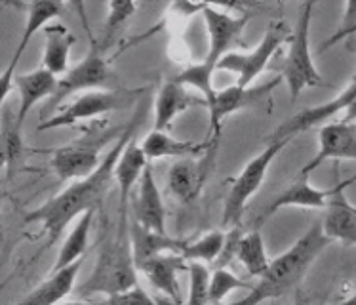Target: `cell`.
<instances>
[{"label":"cell","mask_w":356,"mask_h":305,"mask_svg":"<svg viewBox=\"0 0 356 305\" xmlns=\"http://www.w3.org/2000/svg\"><path fill=\"white\" fill-rule=\"evenodd\" d=\"M145 105H139L134 116L130 118V123L124 126V130L120 132L115 146L111 147L107 155L103 157L102 164L94 174L71 183L67 189H63L54 198L40 204L38 208L29 212L23 218L25 226H29V224H40L42 226L44 235H46L44 250L51 248L61 239V235L67 231V227L73 224V219L80 218L86 212L99 208L103 196L109 191L111 183L115 180V168H117V162L120 159V155H122L124 147L128 146V141L138 134V128L145 118Z\"/></svg>","instance_id":"1"},{"label":"cell","mask_w":356,"mask_h":305,"mask_svg":"<svg viewBox=\"0 0 356 305\" xmlns=\"http://www.w3.org/2000/svg\"><path fill=\"white\" fill-rule=\"evenodd\" d=\"M332 240L322 231V221H314L284 254L270 260L267 273L259 276L254 288L238 302L229 305H261L267 299H278L298 286Z\"/></svg>","instance_id":"2"},{"label":"cell","mask_w":356,"mask_h":305,"mask_svg":"<svg viewBox=\"0 0 356 305\" xmlns=\"http://www.w3.org/2000/svg\"><path fill=\"white\" fill-rule=\"evenodd\" d=\"M138 286V265L131 250L128 210H118V226L102 242L97 262L84 283L76 288L80 298H92L94 294L117 296Z\"/></svg>","instance_id":"3"},{"label":"cell","mask_w":356,"mask_h":305,"mask_svg":"<svg viewBox=\"0 0 356 305\" xmlns=\"http://www.w3.org/2000/svg\"><path fill=\"white\" fill-rule=\"evenodd\" d=\"M316 2H305L299 8L298 23L291 31L290 50L284 63V80L290 90V100L296 102L307 88L326 86L324 79L320 77L314 65L313 52H311V23H313V10Z\"/></svg>","instance_id":"4"},{"label":"cell","mask_w":356,"mask_h":305,"mask_svg":"<svg viewBox=\"0 0 356 305\" xmlns=\"http://www.w3.org/2000/svg\"><path fill=\"white\" fill-rule=\"evenodd\" d=\"M291 139H269V146L265 147L259 155H255L254 159L248 162L246 166L242 168L236 178L233 180L231 191L225 198V206H223V227H238L242 214L246 210V204L250 198L261 189L263 182L267 178L270 164L275 162L278 155Z\"/></svg>","instance_id":"5"},{"label":"cell","mask_w":356,"mask_h":305,"mask_svg":"<svg viewBox=\"0 0 356 305\" xmlns=\"http://www.w3.org/2000/svg\"><path fill=\"white\" fill-rule=\"evenodd\" d=\"M143 90H92L79 95L73 103L58 111L56 115L46 118L38 124V130H56V128H67L82 120H92L97 116L107 115L113 111L128 107L136 102Z\"/></svg>","instance_id":"6"},{"label":"cell","mask_w":356,"mask_h":305,"mask_svg":"<svg viewBox=\"0 0 356 305\" xmlns=\"http://www.w3.org/2000/svg\"><path fill=\"white\" fill-rule=\"evenodd\" d=\"M286 40H290V29L284 22H273L265 31L261 42L248 54L229 52L225 58L219 61L218 71H229L236 75V84L242 88H250L254 80L265 71L273 56L280 50Z\"/></svg>","instance_id":"7"},{"label":"cell","mask_w":356,"mask_h":305,"mask_svg":"<svg viewBox=\"0 0 356 305\" xmlns=\"http://www.w3.org/2000/svg\"><path fill=\"white\" fill-rule=\"evenodd\" d=\"M117 134L107 132V134H92L86 138H80L69 146L58 147L51 151V170L56 172L59 182H79L88 175H92L99 168L102 160L103 146Z\"/></svg>","instance_id":"8"},{"label":"cell","mask_w":356,"mask_h":305,"mask_svg":"<svg viewBox=\"0 0 356 305\" xmlns=\"http://www.w3.org/2000/svg\"><path fill=\"white\" fill-rule=\"evenodd\" d=\"M88 40H90V48H88L86 56L80 59L79 63L69 69V73L59 79L58 92L51 97L48 103V109H56L61 100H65L67 95L76 94V92H92V90H102L111 79L109 63L105 59V50H103L99 42L92 37V33L88 31Z\"/></svg>","instance_id":"9"},{"label":"cell","mask_w":356,"mask_h":305,"mask_svg":"<svg viewBox=\"0 0 356 305\" xmlns=\"http://www.w3.org/2000/svg\"><path fill=\"white\" fill-rule=\"evenodd\" d=\"M218 147L219 139H216L210 149L198 159L189 157V159H179L174 162V166L170 168V174H168V185L175 198L189 204L200 196L204 185L208 183L216 166Z\"/></svg>","instance_id":"10"},{"label":"cell","mask_w":356,"mask_h":305,"mask_svg":"<svg viewBox=\"0 0 356 305\" xmlns=\"http://www.w3.org/2000/svg\"><path fill=\"white\" fill-rule=\"evenodd\" d=\"M202 17L206 23V31H208V54L204 61L218 69L219 61L225 58L240 38L242 31L246 29L250 14L233 15L211 4H206L202 10Z\"/></svg>","instance_id":"11"},{"label":"cell","mask_w":356,"mask_h":305,"mask_svg":"<svg viewBox=\"0 0 356 305\" xmlns=\"http://www.w3.org/2000/svg\"><path fill=\"white\" fill-rule=\"evenodd\" d=\"M356 182V174L350 180H339V170H335V185L327 198L326 214L322 218V231L327 239L343 242L345 247H356V206L345 196L349 183Z\"/></svg>","instance_id":"12"},{"label":"cell","mask_w":356,"mask_h":305,"mask_svg":"<svg viewBox=\"0 0 356 305\" xmlns=\"http://www.w3.org/2000/svg\"><path fill=\"white\" fill-rule=\"evenodd\" d=\"M282 82V77H277V79L265 82L261 86H250L242 88L238 84H233V86L221 90L216 95V100L208 107V113H210V138H218L221 136V126H223V120L227 116L234 115L242 109H248V107H254L257 103H261L270 92H275V88Z\"/></svg>","instance_id":"13"},{"label":"cell","mask_w":356,"mask_h":305,"mask_svg":"<svg viewBox=\"0 0 356 305\" xmlns=\"http://www.w3.org/2000/svg\"><path fill=\"white\" fill-rule=\"evenodd\" d=\"M356 100V73L355 77L350 79L349 86L345 88L343 92H339L337 97L330 100V102L322 103V105H316V107H309V109L299 111L298 115H293L288 120H284L280 126H278L275 134L270 136V139H293L301 132L311 130V128H316V126H324L327 124L326 120H330L332 116H335L341 111H347L353 105V102Z\"/></svg>","instance_id":"14"},{"label":"cell","mask_w":356,"mask_h":305,"mask_svg":"<svg viewBox=\"0 0 356 305\" xmlns=\"http://www.w3.org/2000/svg\"><path fill=\"white\" fill-rule=\"evenodd\" d=\"M326 160H355L356 162V123H327L318 132V151L301 168L299 175L311 178L314 170Z\"/></svg>","instance_id":"15"},{"label":"cell","mask_w":356,"mask_h":305,"mask_svg":"<svg viewBox=\"0 0 356 305\" xmlns=\"http://www.w3.org/2000/svg\"><path fill=\"white\" fill-rule=\"evenodd\" d=\"M61 12H63V4L56 2V0H38V2H31L29 4V14H27V23H25V29H23L22 40L17 44L14 56L10 59V63L2 73V80H0V103L2 105H6L10 88L14 86L15 67L19 63V59L27 50L33 37L37 35V31L46 29L51 19H56Z\"/></svg>","instance_id":"16"},{"label":"cell","mask_w":356,"mask_h":305,"mask_svg":"<svg viewBox=\"0 0 356 305\" xmlns=\"http://www.w3.org/2000/svg\"><path fill=\"white\" fill-rule=\"evenodd\" d=\"M134 218H136L139 226L147 227V229L168 233L166 206H164L159 185H156V180H154L151 162L145 168L141 180H139L138 193H136V198H134Z\"/></svg>","instance_id":"17"},{"label":"cell","mask_w":356,"mask_h":305,"mask_svg":"<svg viewBox=\"0 0 356 305\" xmlns=\"http://www.w3.org/2000/svg\"><path fill=\"white\" fill-rule=\"evenodd\" d=\"M59 79L44 67H38L35 71L25 75H17L14 79V88H17L19 94V107L15 111L17 124L23 128L31 109L42 100H51L58 92Z\"/></svg>","instance_id":"18"},{"label":"cell","mask_w":356,"mask_h":305,"mask_svg":"<svg viewBox=\"0 0 356 305\" xmlns=\"http://www.w3.org/2000/svg\"><path fill=\"white\" fill-rule=\"evenodd\" d=\"M143 273L145 279L168 298L179 304L181 302V292H179V273L189 271V262L181 254H162L151 258L138 269Z\"/></svg>","instance_id":"19"},{"label":"cell","mask_w":356,"mask_h":305,"mask_svg":"<svg viewBox=\"0 0 356 305\" xmlns=\"http://www.w3.org/2000/svg\"><path fill=\"white\" fill-rule=\"evenodd\" d=\"M195 105L208 107L202 97L193 95L177 80L170 79L162 84L154 100V130L166 132L177 116Z\"/></svg>","instance_id":"20"},{"label":"cell","mask_w":356,"mask_h":305,"mask_svg":"<svg viewBox=\"0 0 356 305\" xmlns=\"http://www.w3.org/2000/svg\"><path fill=\"white\" fill-rule=\"evenodd\" d=\"M332 195V189H318L311 183V178H303L299 175L296 182L291 183L290 187L286 191H282L277 198H273V203L265 208V212L261 214V218L257 219V224L261 226L267 219L278 210H284V208H290V206H296V208H314V210H324L327 206V198Z\"/></svg>","instance_id":"21"},{"label":"cell","mask_w":356,"mask_h":305,"mask_svg":"<svg viewBox=\"0 0 356 305\" xmlns=\"http://www.w3.org/2000/svg\"><path fill=\"white\" fill-rule=\"evenodd\" d=\"M130 239L131 250H134V260L138 269L151 258L162 254H183V250L187 247L189 240L175 239L170 237L168 233H159L153 229L139 226L138 221H134L130 226Z\"/></svg>","instance_id":"22"},{"label":"cell","mask_w":356,"mask_h":305,"mask_svg":"<svg viewBox=\"0 0 356 305\" xmlns=\"http://www.w3.org/2000/svg\"><path fill=\"white\" fill-rule=\"evenodd\" d=\"M218 138H210L208 141H189V139H177L170 136L168 132L151 130L141 141V149L145 152L149 162L166 159V157H177V159H189V157H200L208 151L211 143Z\"/></svg>","instance_id":"23"},{"label":"cell","mask_w":356,"mask_h":305,"mask_svg":"<svg viewBox=\"0 0 356 305\" xmlns=\"http://www.w3.org/2000/svg\"><path fill=\"white\" fill-rule=\"evenodd\" d=\"M82 263H84V258L69 267L51 271V275L46 281H42L35 290H31L15 305H59L74 290V281Z\"/></svg>","instance_id":"24"},{"label":"cell","mask_w":356,"mask_h":305,"mask_svg":"<svg viewBox=\"0 0 356 305\" xmlns=\"http://www.w3.org/2000/svg\"><path fill=\"white\" fill-rule=\"evenodd\" d=\"M147 166H149V160H147L141 146H138V136H134L128 141V146L124 147L122 155L117 162V168H115V180L120 185L118 210H128V198H130L131 189L136 183H139Z\"/></svg>","instance_id":"25"},{"label":"cell","mask_w":356,"mask_h":305,"mask_svg":"<svg viewBox=\"0 0 356 305\" xmlns=\"http://www.w3.org/2000/svg\"><path fill=\"white\" fill-rule=\"evenodd\" d=\"M74 44V35L67 29L65 25L56 23L48 25L44 29V54L42 67L51 75L69 73V58H71V48Z\"/></svg>","instance_id":"26"},{"label":"cell","mask_w":356,"mask_h":305,"mask_svg":"<svg viewBox=\"0 0 356 305\" xmlns=\"http://www.w3.org/2000/svg\"><path fill=\"white\" fill-rule=\"evenodd\" d=\"M94 214L95 210H90L76 219L74 227L69 231V235L63 240V244L59 248L58 260L54 263L51 271L69 267V265H73L74 262H79V260L84 258V252H86L88 244H90V229H92Z\"/></svg>","instance_id":"27"},{"label":"cell","mask_w":356,"mask_h":305,"mask_svg":"<svg viewBox=\"0 0 356 305\" xmlns=\"http://www.w3.org/2000/svg\"><path fill=\"white\" fill-rule=\"evenodd\" d=\"M2 107V166L6 172V182L12 183L17 174V164L23 157V136L15 113H12L6 105Z\"/></svg>","instance_id":"28"},{"label":"cell","mask_w":356,"mask_h":305,"mask_svg":"<svg viewBox=\"0 0 356 305\" xmlns=\"http://www.w3.org/2000/svg\"><path fill=\"white\" fill-rule=\"evenodd\" d=\"M236 260L242 263L250 276H263L270 265L265 240H263L261 229L255 227L254 231L242 235V239L236 248Z\"/></svg>","instance_id":"29"},{"label":"cell","mask_w":356,"mask_h":305,"mask_svg":"<svg viewBox=\"0 0 356 305\" xmlns=\"http://www.w3.org/2000/svg\"><path fill=\"white\" fill-rule=\"evenodd\" d=\"M216 71H218L216 67L208 65L202 59L200 63L189 65L187 69H183L179 75H175L174 80H177L185 88H195L198 94H200V97L210 107L213 100H216V95H218V90L213 88V73Z\"/></svg>","instance_id":"30"},{"label":"cell","mask_w":356,"mask_h":305,"mask_svg":"<svg viewBox=\"0 0 356 305\" xmlns=\"http://www.w3.org/2000/svg\"><path fill=\"white\" fill-rule=\"evenodd\" d=\"M227 242V233L223 229L208 231L200 239L187 242V247L183 250V258L187 262H218L219 256L223 252Z\"/></svg>","instance_id":"31"},{"label":"cell","mask_w":356,"mask_h":305,"mask_svg":"<svg viewBox=\"0 0 356 305\" xmlns=\"http://www.w3.org/2000/svg\"><path fill=\"white\" fill-rule=\"evenodd\" d=\"M254 284L248 283L238 275H234L233 271L227 267H216L211 273L210 284V304L211 305H223V299L234 290H252Z\"/></svg>","instance_id":"32"},{"label":"cell","mask_w":356,"mask_h":305,"mask_svg":"<svg viewBox=\"0 0 356 305\" xmlns=\"http://www.w3.org/2000/svg\"><path fill=\"white\" fill-rule=\"evenodd\" d=\"M138 10V4L134 2H109V12H107V19H105V31H103V38L99 40V46L103 50H109L111 44L115 42V38L120 33L126 22L130 19L134 12Z\"/></svg>","instance_id":"33"},{"label":"cell","mask_w":356,"mask_h":305,"mask_svg":"<svg viewBox=\"0 0 356 305\" xmlns=\"http://www.w3.org/2000/svg\"><path fill=\"white\" fill-rule=\"evenodd\" d=\"M189 298L185 305H210L211 271L202 262H189Z\"/></svg>","instance_id":"34"},{"label":"cell","mask_w":356,"mask_h":305,"mask_svg":"<svg viewBox=\"0 0 356 305\" xmlns=\"http://www.w3.org/2000/svg\"><path fill=\"white\" fill-rule=\"evenodd\" d=\"M356 29V0H349L345 4V14H343V22L339 25V29L335 31L332 37L327 38L326 42L322 44V52H326L327 48H332L334 44L341 42L345 38H349L353 35V31Z\"/></svg>","instance_id":"35"},{"label":"cell","mask_w":356,"mask_h":305,"mask_svg":"<svg viewBox=\"0 0 356 305\" xmlns=\"http://www.w3.org/2000/svg\"><path fill=\"white\" fill-rule=\"evenodd\" d=\"M103 305H159L154 302L149 292L143 290L141 286H134L130 290L117 294V296H109L103 302Z\"/></svg>","instance_id":"36"},{"label":"cell","mask_w":356,"mask_h":305,"mask_svg":"<svg viewBox=\"0 0 356 305\" xmlns=\"http://www.w3.org/2000/svg\"><path fill=\"white\" fill-rule=\"evenodd\" d=\"M59 305H103V302H65Z\"/></svg>","instance_id":"37"},{"label":"cell","mask_w":356,"mask_h":305,"mask_svg":"<svg viewBox=\"0 0 356 305\" xmlns=\"http://www.w3.org/2000/svg\"><path fill=\"white\" fill-rule=\"evenodd\" d=\"M334 305H356V294L353 298L345 299V302H339V304H334Z\"/></svg>","instance_id":"38"},{"label":"cell","mask_w":356,"mask_h":305,"mask_svg":"<svg viewBox=\"0 0 356 305\" xmlns=\"http://www.w3.org/2000/svg\"><path fill=\"white\" fill-rule=\"evenodd\" d=\"M355 33H356V29H355V31H353V35H355Z\"/></svg>","instance_id":"39"},{"label":"cell","mask_w":356,"mask_h":305,"mask_svg":"<svg viewBox=\"0 0 356 305\" xmlns=\"http://www.w3.org/2000/svg\"><path fill=\"white\" fill-rule=\"evenodd\" d=\"M210 305H211V304H210Z\"/></svg>","instance_id":"40"}]
</instances>
